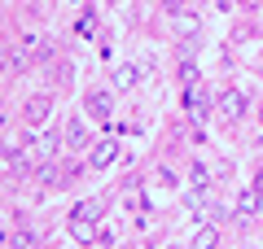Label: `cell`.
Masks as SVG:
<instances>
[{
    "label": "cell",
    "instance_id": "6",
    "mask_svg": "<svg viewBox=\"0 0 263 249\" xmlns=\"http://www.w3.org/2000/svg\"><path fill=\"white\" fill-rule=\"evenodd\" d=\"M114 157H119V144H114V140H97L92 153H88V162H92V171H101V166H110Z\"/></svg>",
    "mask_w": 263,
    "mask_h": 249
},
{
    "label": "cell",
    "instance_id": "12",
    "mask_svg": "<svg viewBox=\"0 0 263 249\" xmlns=\"http://www.w3.org/2000/svg\"><path fill=\"white\" fill-rule=\"evenodd\" d=\"M215 245H219V232L215 227H197L193 240H189V249H215Z\"/></svg>",
    "mask_w": 263,
    "mask_h": 249
},
{
    "label": "cell",
    "instance_id": "10",
    "mask_svg": "<svg viewBox=\"0 0 263 249\" xmlns=\"http://www.w3.org/2000/svg\"><path fill=\"white\" fill-rule=\"evenodd\" d=\"M70 214H75V219H92V223H101V214H105V201H101V197H88V201H79Z\"/></svg>",
    "mask_w": 263,
    "mask_h": 249
},
{
    "label": "cell",
    "instance_id": "13",
    "mask_svg": "<svg viewBox=\"0 0 263 249\" xmlns=\"http://www.w3.org/2000/svg\"><path fill=\"white\" fill-rule=\"evenodd\" d=\"M176 184H180V179H176V175H171L167 166H162V171H158V188H167V193H171V188H176Z\"/></svg>",
    "mask_w": 263,
    "mask_h": 249
},
{
    "label": "cell",
    "instance_id": "15",
    "mask_svg": "<svg viewBox=\"0 0 263 249\" xmlns=\"http://www.w3.org/2000/svg\"><path fill=\"white\" fill-rule=\"evenodd\" d=\"M233 5H241V0H219V9H233Z\"/></svg>",
    "mask_w": 263,
    "mask_h": 249
},
{
    "label": "cell",
    "instance_id": "5",
    "mask_svg": "<svg viewBox=\"0 0 263 249\" xmlns=\"http://www.w3.org/2000/svg\"><path fill=\"white\" fill-rule=\"evenodd\" d=\"M171 31H176L180 39H189V35H197V31H202V18H197V13H189V9H180V13H171Z\"/></svg>",
    "mask_w": 263,
    "mask_h": 249
},
{
    "label": "cell",
    "instance_id": "2",
    "mask_svg": "<svg viewBox=\"0 0 263 249\" xmlns=\"http://www.w3.org/2000/svg\"><path fill=\"white\" fill-rule=\"evenodd\" d=\"M246 92H237V88H228L224 96H219V114H224V122L228 127H237V122H241V114H246Z\"/></svg>",
    "mask_w": 263,
    "mask_h": 249
},
{
    "label": "cell",
    "instance_id": "1",
    "mask_svg": "<svg viewBox=\"0 0 263 249\" xmlns=\"http://www.w3.org/2000/svg\"><path fill=\"white\" fill-rule=\"evenodd\" d=\"M84 110H88V118L110 122V118H114V96H110V88H88V92H84Z\"/></svg>",
    "mask_w": 263,
    "mask_h": 249
},
{
    "label": "cell",
    "instance_id": "8",
    "mask_svg": "<svg viewBox=\"0 0 263 249\" xmlns=\"http://www.w3.org/2000/svg\"><path fill=\"white\" fill-rule=\"evenodd\" d=\"M66 149H88V127H84V118H70L66 122Z\"/></svg>",
    "mask_w": 263,
    "mask_h": 249
},
{
    "label": "cell",
    "instance_id": "7",
    "mask_svg": "<svg viewBox=\"0 0 263 249\" xmlns=\"http://www.w3.org/2000/svg\"><path fill=\"white\" fill-rule=\"evenodd\" d=\"M97 232L101 227H97L92 219H75V214H70V236H75L79 245H97Z\"/></svg>",
    "mask_w": 263,
    "mask_h": 249
},
{
    "label": "cell",
    "instance_id": "4",
    "mask_svg": "<svg viewBox=\"0 0 263 249\" xmlns=\"http://www.w3.org/2000/svg\"><path fill=\"white\" fill-rule=\"evenodd\" d=\"M184 101H189V118H193V122H206V118H211V101H206V88H197V83H189V88H184Z\"/></svg>",
    "mask_w": 263,
    "mask_h": 249
},
{
    "label": "cell",
    "instance_id": "11",
    "mask_svg": "<svg viewBox=\"0 0 263 249\" xmlns=\"http://www.w3.org/2000/svg\"><path fill=\"white\" fill-rule=\"evenodd\" d=\"M136 83H141V66L136 61H123L114 70V88H136Z\"/></svg>",
    "mask_w": 263,
    "mask_h": 249
},
{
    "label": "cell",
    "instance_id": "14",
    "mask_svg": "<svg viewBox=\"0 0 263 249\" xmlns=\"http://www.w3.org/2000/svg\"><path fill=\"white\" fill-rule=\"evenodd\" d=\"M254 193L263 197V166H259V171H254Z\"/></svg>",
    "mask_w": 263,
    "mask_h": 249
},
{
    "label": "cell",
    "instance_id": "9",
    "mask_svg": "<svg viewBox=\"0 0 263 249\" xmlns=\"http://www.w3.org/2000/svg\"><path fill=\"white\" fill-rule=\"evenodd\" d=\"M259 205H263V197L254 193V184L237 193V214H241V219H250V214H259Z\"/></svg>",
    "mask_w": 263,
    "mask_h": 249
},
{
    "label": "cell",
    "instance_id": "16",
    "mask_svg": "<svg viewBox=\"0 0 263 249\" xmlns=\"http://www.w3.org/2000/svg\"><path fill=\"white\" fill-rule=\"evenodd\" d=\"M259 122H263V110H259Z\"/></svg>",
    "mask_w": 263,
    "mask_h": 249
},
{
    "label": "cell",
    "instance_id": "3",
    "mask_svg": "<svg viewBox=\"0 0 263 249\" xmlns=\"http://www.w3.org/2000/svg\"><path fill=\"white\" fill-rule=\"evenodd\" d=\"M48 114H53V96H27V105H22V118H27V127H40V122H48Z\"/></svg>",
    "mask_w": 263,
    "mask_h": 249
}]
</instances>
